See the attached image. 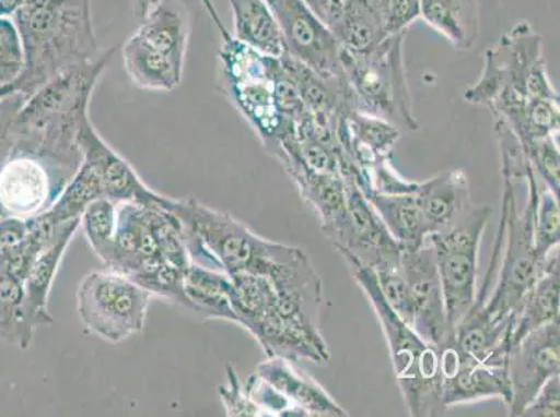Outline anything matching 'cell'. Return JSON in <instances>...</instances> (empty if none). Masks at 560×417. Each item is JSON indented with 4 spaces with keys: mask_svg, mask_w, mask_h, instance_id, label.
Listing matches in <instances>:
<instances>
[{
    "mask_svg": "<svg viewBox=\"0 0 560 417\" xmlns=\"http://www.w3.org/2000/svg\"><path fill=\"white\" fill-rule=\"evenodd\" d=\"M495 131L502 176L505 178L499 222L502 228V267L491 298L477 301L475 308L493 323L506 325L512 332L517 310L545 262L538 261L534 247L539 184L521 142L509 126L497 120Z\"/></svg>",
    "mask_w": 560,
    "mask_h": 417,
    "instance_id": "1",
    "label": "cell"
},
{
    "mask_svg": "<svg viewBox=\"0 0 560 417\" xmlns=\"http://www.w3.org/2000/svg\"><path fill=\"white\" fill-rule=\"evenodd\" d=\"M115 52L102 50L93 62L65 71L30 96L13 120V150L32 152L74 176L83 160L79 132Z\"/></svg>",
    "mask_w": 560,
    "mask_h": 417,
    "instance_id": "2",
    "label": "cell"
},
{
    "mask_svg": "<svg viewBox=\"0 0 560 417\" xmlns=\"http://www.w3.org/2000/svg\"><path fill=\"white\" fill-rule=\"evenodd\" d=\"M12 19L23 40L25 65L13 84L0 88V99L12 94L30 98L50 80L102 53L91 0H28Z\"/></svg>",
    "mask_w": 560,
    "mask_h": 417,
    "instance_id": "3",
    "label": "cell"
},
{
    "mask_svg": "<svg viewBox=\"0 0 560 417\" xmlns=\"http://www.w3.org/2000/svg\"><path fill=\"white\" fill-rule=\"evenodd\" d=\"M190 263L175 213L162 206L116 203L114 249L105 269L135 279L154 297L185 307L183 277Z\"/></svg>",
    "mask_w": 560,
    "mask_h": 417,
    "instance_id": "4",
    "label": "cell"
},
{
    "mask_svg": "<svg viewBox=\"0 0 560 417\" xmlns=\"http://www.w3.org/2000/svg\"><path fill=\"white\" fill-rule=\"evenodd\" d=\"M349 264L351 274L373 305L386 343L392 366L404 396L407 412L415 417L441 416L446 412L442 401V373L440 350L422 339L392 309L382 294L378 279L369 264L360 261L348 249L335 247Z\"/></svg>",
    "mask_w": 560,
    "mask_h": 417,
    "instance_id": "5",
    "label": "cell"
},
{
    "mask_svg": "<svg viewBox=\"0 0 560 417\" xmlns=\"http://www.w3.org/2000/svg\"><path fill=\"white\" fill-rule=\"evenodd\" d=\"M406 33L390 35L364 52L340 48L346 83L354 110L381 117L401 132L420 129L405 64Z\"/></svg>",
    "mask_w": 560,
    "mask_h": 417,
    "instance_id": "6",
    "label": "cell"
},
{
    "mask_svg": "<svg viewBox=\"0 0 560 417\" xmlns=\"http://www.w3.org/2000/svg\"><path fill=\"white\" fill-rule=\"evenodd\" d=\"M219 60L229 98L271 155L287 123L277 95L279 59L258 52L232 35L222 40Z\"/></svg>",
    "mask_w": 560,
    "mask_h": 417,
    "instance_id": "7",
    "label": "cell"
},
{
    "mask_svg": "<svg viewBox=\"0 0 560 417\" xmlns=\"http://www.w3.org/2000/svg\"><path fill=\"white\" fill-rule=\"evenodd\" d=\"M152 298L149 289L109 269L85 274L75 293L86 332L110 344L144 332Z\"/></svg>",
    "mask_w": 560,
    "mask_h": 417,
    "instance_id": "8",
    "label": "cell"
},
{
    "mask_svg": "<svg viewBox=\"0 0 560 417\" xmlns=\"http://www.w3.org/2000/svg\"><path fill=\"white\" fill-rule=\"evenodd\" d=\"M491 213V207L471 206L451 230L429 237L452 333L477 302L478 251Z\"/></svg>",
    "mask_w": 560,
    "mask_h": 417,
    "instance_id": "9",
    "label": "cell"
},
{
    "mask_svg": "<svg viewBox=\"0 0 560 417\" xmlns=\"http://www.w3.org/2000/svg\"><path fill=\"white\" fill-rule=\"evenodd\" d=\"M544 68H547V62L542 35L523 20L503 34L495 47L486 50L480 78L468 86L465 100L488 108L505 90L527 98L526 81Z\"/></svg>",
    "mask_w": 560,
    "mask_h": 417,
    "instance_id": "10",
    "label": "cell"
},
{
    "mask_svg": "<svg viewBox=\"0 0 560 417\" xmlns=\"http://www.w3.org/2000/svg\"><path fill=\"white\" fill-rule=\"evenodd\" d=\"M71 175L32 152L13 150L0 167V218L28 221L52 207Z\"/></svg>",
    "mask_w": 560,
    "mask_h": 417,
    "instance_id": "11",
    "label": "cell"
},
{
    "mask_svg": "<svg viewBox=\"0 0 560 417\" xmlns=\"http://www.w3.org/2000/svg\"><path fill=\"white\" fill-rule=\"evenodd\" d=\"M282 33L287 55L325 80H345L340 44L304 0H265Z\"/></svg>",
    "mask_w": 560,
    "mask_h": 417,
    "instance_id": "12",
    "label": "cell"
},
{
    "mask_svg": "<svg viewBox=\"0 0 560 417\" xmlns=\"http://www.w3.org/2000/svg\"><path fill=\"white\" fill-rule=\"evenodd\" d=\"M79 147L83 165L98 181L102 195L115 203L135 202L141 205L162 206L172 211L176 198L162 195L141 180L135 167L117 154L86 119L79 132Z\"/></svg>",
    "mask_w": 560,
    "mask_h": 417,
    "instance_id": "13",
    "label": "cell"
},
{
    "mask_svg": "<svg viewBox=\"0 0 560 417\" xmlns=\"http://www.w3.org/2000/svg\"><path fill=\"white\" fill-rule=\"evenodd\" d=\"M442 400L446 410L471 402L501 398L506 406L512 398L508 360L482 362L463 353L453 343V335L440 348Z\"/></svg>",
    "mask_w": 560,
    "mask_h": 417,
    "instance_id": "14",
    "label": "cell"
},
{
    "mask_svg": "<svg viewBox=\"0 0 560 417\" xmlns=\"http://www.w3.org/2000/svg\"><path fill=\"white\" fill-rule=\"evenodd\" d=\"M401 271L409 287L411 327L427 343L440 348L453 333L431 243L412 251L401 249Z\"/></svg>",
    "mask_w": 560,
    "mask_h": 417,
    "instance_id": "15",
    "label": "cell"
},
{
    "mask_svg": "<svg viewBox=\"0 0 560 417\" xmlns=\"http://www.w3.org/2000/svg\"><path fill=\"white\" fill-rule=\"evenodd\" d=\"M560 323L553 322L529 333L509 350L508 370L512 398L509 416H522L524 408L553 376H559Z\"/></svg>",
    "mask_w": 560,
    "mask_h": 417,
    "instance_id": "16",
    "label": "cell"
},
{
    "mask_svg": "<svg viewBox=\"0 0 560 417\" xmlns=\"http://www.w3.org/2000/svg\"><path fill=\"white\" fill-rule=\"evenodd\" d=\"M346 181V202H348L349 233L343 246H334L348 249L360 261L369 264L371 269H378L385 264L399 263L401 248L390 236L388 228L382 223L378 215L366 201L364 193L355 184L349 172H342Z\"/></svg>",
    "mask_w": 560,
    "mask_h": 417,
    "instance_id": "17",
    "label": "cell"
},
{
    "mask_svg": "<svg viewBox=\"0 0 560 417\" xmlns=\"http://www.w3.org/2000/svg\"><path fill=\"white\" fill-rule=\"evenodd\" d=\"M284 169L305 203L317 213L325 236L334 246H343L349 233V213L342 172H315L299 162L290 163Z\"/></svg>",
    "mask_w": 560,
    "mask_h": 417,
    "instance_id": "18",
    "label": "cell"
},
{
    "mask_svg": "<svg viewBox=\"0 0 560 417\" xmlns=\"http://www.w3.org/2000/svg\"><path fill=\"white\" fill-rule=\"evenodd\" d=\"M256 373L292 402L303 416H350L313 376L298 369L292 360L268 356L257 366Z\"/></svg>",
    "mask_w": 560,
    "mask_h": 417,
    "instance_id": "19",
    "label": "cell"
},
{
    "mask_svg": "<svg viewBox=\"0 0 560 417\" xmlns=\"http://www.w3.org/2000/svg\"><path fill=\"white\" fill-rule=\"evenodd\" d=\"M415 195L431 234L451 230L471 208L470 186L462 169L441 171L419 182Z\"/></svg>",
    "mask_w": 560,
    "mask_h": 417,
    "instance_id": "20",
    "label": "cell"
},
{
    "mask_svg": "<svg viewBox=\"0 0 560 417\" xmlns=\"http://www.w3.org/2000/svg\"><path fill=\"white\" fill-rule=\"evenodd\" d=\"M79 228L80 221L65 223L55 241L35 258L24 278L25 305H27L30 317L38 325V329L49 327L54 323L55 319L49 312L50 291H52L55 279L58 277L65 253Z\"/></svg>",
    "mask_w": 560,
    "mask_h": 417,
    "instance_id": "21",
    "label": "cell"
},
{
    "mask_svg": "<svg viewBox=\"0 0 560 417\" xmlns=\"http://www.w3.org/2000/svg\"><path fill=\"white\" fill-rule=\"evenodd\" d=\"M559 248H555L545 259L541 272L517 310L509 339L511 348L529 333L559 322Z\"/></svg>",
    "mask_w": 560,
    "mask_h": 417,
    "instance_id": "22",
    "label": "cell"
},
{
    "mask_svg": "<svg viewBox=\"0 0 560 417\" xmlns=\"http://www.w3.org/2000/svg\"><path fill=\"white\" fill-rule=\"evenodd\" d=\"M420 19L453 48L468 52L480 35V0H420Z\"/></svg>",
    "mask_w": 560,
    "mask_h": 417,
    "instance_id": "23",
    "label": "cell"
},
{
    "mask_svg": "<svg viewBox=\"0 0 560 417\" xmlns=\"http://www.w3.org/2000/svg\"><path fill=\"white\" fill-rule=\"evenodd\" d=\"M363 193L401 249L412 251L429 242L430 227L415 193Z\"/></svg>",
    "mask_w": 560,
    "mask_h": 417,
    "instance_id": "24",
    "label": "cell"
},
{
    "mask_svg": "<svg viewBox=\"0 0 560 417\" xmlns=\"http://www.w3.org/2000/svg\"><path fill=\"white\" fill-rule=\"evenodd\" d=\"M186 308L207 319L238 325L232 303V278L215 269L190 263L183 277Z\"/></svg>",
    "mask_w": 560,
    "mask_h": 417,
    "instance_id": "25",
    "label": "cell"
},
{
    "mask_svg": "<svg viewBox=\"0 0 560 417\" xmlns=\"http://www.w3.org/2000/svg\"><path fill=\"white\" fill-rule=\"evenodd\" d=\"M137 33L165 55L183 74L190 44V23L186 10L177 0H162L149 16L142 20Z\"/></svg>",
    "mask_w": 560,
    "mask_h": 417,
    "instance_id": "26",
    "label": "cell"
},
{
    "mask_svg": "<svg viewBox=\"0 0 560 417\" xmlns=\"http://www.w3.org/2000/svg\"><path fill=\"white\" fill-rule=\"evenodd\" d=\"M229 3L234 38L271 58L279 59L287 53L277 17L265 0H229Z\"/></svg>",
    "mask_w": 560,
    "mask_h": 417,
    "instance_id": "27",
    "label": "cell"
},
{
    "mask_svg": "<svg viewBox=\"0 0 560 417\" xmlns=\"http://www.w3.org/2000/svg\"><path fill=\"white\" fill-rule=\"evenodd\" d=\"M121 56L131 83L141 90L172 93L182 83L180 71L137 32L126 40Z\"/></svg>",
    "mask_w": 560,
    "mask_h": 417,
    "instance_id": "28",
    "label": "cell"
},
{
    "mask_svg": "<svg viewBox=\"0 0 560 417\" xmlns=\"http://www.w3.org/2000/svg\"><path fill=\"white\" fill-rule=\"evenodd\" d=\"M38 325L30 317L23 283L0 271V341L20 349L32 347Z\"/></svg>",
    "mask_w": 560,
    "mask_h": 417,
    "instance_id": "29",
    "label": "cell"
},
{
    "mask_svg": "<svg viewBox=\"0 0 560 417\" xmlns=\"http://www.w3.org/2000/svg\"><path fill=\"white\" fill-rule=\"evenodd\" d=\"M332 33L340 47L351 52H364L376 47L386 37L378 20L363 0H350L348 9Z\"/></svg>",
    "mask_w": 560,
    "mask_h": 417,
    "instance_id": "30",
    "label": "cell"
},
{
    "mask_svg": "<svg viewBox=\"0 0 560 417\" xmlns=\"http://www.w3.org/2000/svg\"><path fill=\"white\" fill-rule=\"evenodd\" d=\"M102 195L101 187L96 181L93 171L81 163L78 172L65 187L58 200L49 208L48 215L54 218L58 225H63L71 221H80L90 203H93Z\"/></svg>",
    "mask_w": 560,
    "mask_h": 417,
    "instance_id": "31",
    "label": "cell"
},
{
    "mask_svg": "<svg viewBox=\"0 0 560 417\" xmlns=\"http://www.w3.org/2000/svg\"><path fill=\"white\" fill-rule=\"evenodd\" d=\"M80 228H83L91 251L106 266L114 249L116 203L106 198L90 203L80 217Z\"/></svg>",
    "mask_w": 560,
    "mask_h": 417,
    "instance_id": "32",
    "label": "cell"
},
{
    "mask_svg": "<svg viewBox=\"0 0 560 417\" xmlns=\"http://www.w3.org/2000/svg\"><path fill=\"white\" fill-rule=\"evenodd\" d=\"M560 242L559 196L547 187L538 192L534 247L538 261L544 262Z\"/></svg>",
    "mask_w": 560,
    "mask_h": 417,
    "instance_id": "33",
    "label": "cell"
},
{
    "mask_svg": "<svg viewBox=\"0 0 560 417\" xmlns=\"http://www.w3.org/2000/svg\"><path fill=\"white\" fill-rule=\"evenodd\" d=\"M522 150L537 178H541L545 187L559 196V135L534 140L522 145Z\"/></svg>",
    "mask_w": 560,
    "mask_h": 417,
    "instance_id": "34",
    "label": "cell"
},
{
    "mask_svg": "<svg viewBox=\"0 0 560 417\" xmlns=\"http://www.w3.org/2000/svg\"><path fill=\"white\" fill-rule=\"evenodd\" d=\"M375 14L386 37L407 33L420 19V0H363Z\"/></svg>",
    "mask_w": 560,
    "mask_h": 417,
    "instance_id": "35",
    "label": "cell"
},
{
    "mask_svg": "<svg viewBox=\"0 0 560 417\" xmlns=\"http://www.w3.org/2000/svg\"><path fill=\"white\" fill-rule=\"evenodd\" d=\"M25 65L23 40L13 19L0 17V88L13 84Z\"/></svg>",
    "mask_w": 560,
    "mask_h": 417,
    "instance_id": "36",
    "label": "cell"
},
{
    "mask_svg": "<svg viewBox=\"0 0 560 417\" xmlns=\"http://www.w3.org/2000/svg\"><path fill=\"white\" fill-rule=\"evenodd\" d=\"M244 390H246L248 398L261 412V416H303L292 402L278 393L256 371L247 379Z\"/></svg>",
    "mask_w": 560,
    "mask_h": 417,
    "instance_id": "37",
    "label": "cell"
},
{
    "mask_svg": "<svg viewBox=\"0 0 560 417\" xmlns=\"http://www.w3.org/2000/svg\"><path fill=\"white\" fill-rule=\"evenodd\" d=\"M226 378V383L219 385L218 390L222 404L225 406L226 415L242 417L261 416V412L248 398L242 381L238 380L237 371L232 365H228Z\"/></svg>",
    "mask_w": 560,
    "mask_h": 417,
    "instance_id": "38",
    "label": "cell"
},
{
    "mask_svg": "<svg viewBox=\"0 0 560 417\" xmlns=\"http://www.w3.org/2000/svg\"><path fill=\"white\" fill-rule=\"evenodd\" d=\"M25 100L27 98L20 94L8 95L0 99V167L12 154L14 146L12 124Z\"/></svg>",
    "mask_w": 560,
    "mask_h": 417,
    "instance_id": "39",
    "label": "cell"
},
{
    "mask_svg": "<svg viewBox=\"0 0 560 417\" xmlns=\"http://www.w3.org/2000/svg\"><path fill=\"white\" fill-rule=\"evenodd\" d=\"M560 410V380L559 376H553L534 400L524 408V417H559Z\"/></svg>",
    "mask_w": 560,
    "mask_h": 417,
    "instance_id": "40",
    "label": "cell"
},
{
    "mask_svg": "<svg viewBox=\"0 0 560 417\" xmlns=\"http://www.w3.org/2000/svg\"><path fill=\"white\" fill-rule=\"evenodd\" d=\"M203 10H206L208 16H210L211 22L215 24L218 33L221 34L222 40L232 38V34L229 33L226 25L223 24L221 16H219L218 9L213 0H200Z\"/></svg>",
    "mask_w": 560,
    "mask_h": 417,
    "instance_id": "41",
    "label": "cell"
},
{
    "mask_svg": "<svg viewBox=\"0 0 560 417\" xmlns=\"http://www.w3.org/2000/svg\"><path fill=\"white\" fill-rule=\"evenodd\" d=\"M162 0H131L132 14L137 20H144Z\"/></svg>",
    "mask_w": 560,
    "mask_h": 417,
    "instance_id": "42",
    "label": "cell"
},
{
    "mask_svg": "<svg viewBox=\"0 0 560 417\" xmlns=\"http://www.w3.org/2000/svg\"><path fill=\"white\" fill-rule=\"evenodd\" d=\"M28 0H0V17H13Z\"/></svg>",
    "mask_w": 560,
    "mask_h": 417,
    "instance_id": "43",
    "label": "cell"
}]
</instances>
